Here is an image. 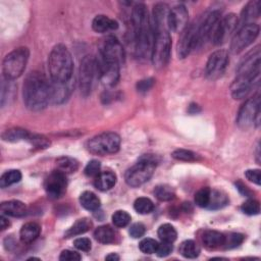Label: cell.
Here are the masks:
<instances>
[{"mask_svg":"<svg viewBox=\"0 0 261 261\" xmlns=\"http://www.w3.org/2000/svg\"><path fill=\"white\" fill-rule=\"evenodd\" d=\"M260 28L257 23L243 24L232 36L229 46V51L232 54H239L250 46L258 37Z\"/></svg>","mask_w":261,"mask_h":261,"instance_id":"10","label":"cell"},{"mask_svg":"<svg viewBox=\"0 0 261 261\" xmlns=\"http://www.w3.org/2000/svg\"><path fill=\"white\" fill-rule=\"evenodd\" d=\"M92 28L97 33H106L109 31L116 30L118 28V22L107 15L99 14L96 15L92 21Z\"/></svg>","mask_w":261,"mask_h":261,"instance_id":"22","label":"cell"},{"mask_svg":"<svg viewBox=\"0 0 261 261\" xmlns=\"http://www.w3.org/2000/svg\"><path fill=\"white\" fill-rule=\"evenodd\" d=\"M157 233L159 239L162 242H167V243H173L177 237V232L175 228L169 223L161 224L157 230Z\"/></svg>","mask_w":261,"mask_h":261,"instance_id":"35","label":"cell"},{"mask_svg":"<svg viewBox=\"0 0 261 261\" xmlns=\"http://www.w3.org/2000/svg\"><path fill=\"white\" fill-rule=\"evenodd\" d=\"M154 195L159 201L167 202L174 198L175 193L171 187L167 185H159L154 189Z\"/></svg>","mask_w":261,"mask_h":261,"instance_id":"37","label":"cell"},{"mask_svg":"<svg viewBox=\"0 0 261 261\" xmlns=\"http://www.w3.org/2000/svg\"><path fill=\"white\" fill-rule=\"evenodd\" d=\"M111 219L116 227H125L130 222V215L124 210H117L112 214Z\"/></svg>","mask_w":261,"mask_h":261,"instance_id":"41","label":"cell"},{"mask_svg":"<svg viewBox=\"0 0 261 261\" xmlns=\"http://www.w3.org/2000/svg\"><path fill=\"white\" fill-rule=\"evenodd\" d=\"M259 83V79L246 75H237L230 85V93L233 99L240 100L246 98L253 90L254 86Z\"/></svg>","mask_w":261,"mask_h":261,"instance_id":"19","label":"cell"},{"mask_svg":"<svg viewBox=\"0 0 261 261\" xmlns=\"http://www.w3.org/2000/svg\"><path fill=\"white\" fill-rule=\"evenodd\" d=\"M199 111H200V108H199L198 105H196V104H191V105H190V107H189V112H190V113L195 114V113H197V112H199Z\"/></svg>","mask_w":261,"mask_h":261,"instance_id":"55","label":"cell"},{"mask_svg":"<svg viewBox=\"0 0 261 261\" xmlns=\"http://www.w3.org/2000/svg\"><path fill=\"white\" fill-rule=\"evenodd\" d=\"M71 81L66 84H51V100L54 103H61L67 99L70 94Z\"/></svg>","mask_w":261,"mask_h":261,"instance_id":"25","label":"cell"},{"mask_svg":"<svg viewBox=\"0 0 261 261\" xmlns=\"http://www.w3.org/2000/svg\"><path fill=\"white\" fill-rule=\"evenodd\" d=\"M94 238L101 244H110L115 240V231L109 225H101L95 229Z\"/></svg>","mask_w":261,"mask_h":261,"instance_id":"30","label":"cell"},{"mask_svg":"<svg viewBox=\"0 0 261 261\" xmlns=\"http://www.w3.org/2000/svg\"><path fill=\"white\" fill-rule=\"evenodd\" d=\"M189 12L185 5L178 4L169 9L167 16L168 31L174 33H181L188 27Z\"/></svg>","mask_w":261,"mask_h":261,"instance_id":"17","label":"cell"},{"mask_svg":"<svg viewBox=\"0 0 261 261\" xmlns=\"http://www.w3.org/2000/svg\"><path fill=\"white\" fill-rule=\"evenodd\" d=\"M227 204H228V198L223 192L218 190H211L210 201L207 207L208 209H212V210L219 209L224 207Z\"/></svg>","mask_w":261,"mask_h":261,"instance_id":"32","label":"cell"},{"mask_svg":"<svg viewBox=\"0 0 261 261\" xmlns=\"http://www.w3.org/2000/svg\"><path fill=\"white\" fill-rule=\"evenodd\" d=\"M202 243L208 250H215L223 246L224 234L217 230H206L202 234Z\"/></svg>","mask_w":261,"mask_h":261,"instance_id":"23","label":"cell"},{"mask_svg":"<svg viewBox=\"0 0 261 261\" xmlns=\"http://www.w3.org/2000/svg\"><path fill=\"white\" fill-rule=\"evenodd\" d=\"M80 203L85 209L89 211H96L99 209L101 205V202L98 196L91 191H85L81 194Z\"/></svg>","mask_w":261,"mask_h":261,"instance_id":"28","label":"cell"},{"mask_svg":"<svg viewBox=\"0 0 261 261\" xmlns=\"http://www.w3.org/2000/svg\"><path fill=\"white\" fill-rule=\"evenodd\" d=\"M128 232H129L132 238L139 239V238H142L145 234L146 227H145V225L143 223L137 222V223H134V224L130 225V227L128 229Z\"/></svg>","mask_w":261,"mask_h":261,"instance_id":"46","label":"cell"},{"mask_svg":"<svg viewBox=\"0 0 261 261\" xmlns=\"http://www.w3.org/2000/svg\"><path fill=\"white\" fill-rule=\"evenodd\" d=\"M97 65H98V76L101 83L106 87H113L117 84L119 80L120 63L112 61L101 56H98Z\"/></svg>","mask_w":261,"mask_h":261,"instance_id":"14","label":"cell"},{"mask_svg":"<svg viewBox=\"0 0 261 261\" xmlns=\"http://www.w3.org/2000/svg\"><path fill=\"white\" fill-rule=\"evenodd\" d=\"M67 187L66 175L63 171L56 169L53 170L45 179L44 188L47 195L52 199H57L61 197Z\"/></svg>","mask_w":261,"mask_h":261,"instance_id":"15","label":"cell"},{"mask_svg":"<svg viewBox=\"0 0 261 261\" xmlns=\"http://www.w3.org/2000/svg\"><path fill=\"white\" fill-rule=\"evenodd\" d=\"M81 259L82 256L80 253L72 250H63L59 256V260L61 261H79Z\"/></svg>","mask_w":261,"mask_h":261,"instance_id":"49","label":"cell"},{"mask_svg":"<svg viewBox=\"0 0 261 261\" xmlns=\"http://www.w3.org/2000/svg\"><path fill=\"white\" fill-rule=\"evenodd\" d=\"M27 142H29L33 147L38 149H46L51 144L50 140L45 136L39 135V134H32V133L30 134V137Z\"/></svg>","mask_w":261,"mask_h":261,"instance_id":"40","label":"cell"},{"mask_svg":"<svg viewBox=\"0 0 261 261\" xmlns=\"http://www.w3.org/2000/svg\"><path fill=\"white\" fill-rule=\"evenodd\" d=\"M30 51L27 47H18L10 51L3 59L2 71L6 80L13 81L19 77L27 66Z\"/></svg>","mask_w":261,"mask_h":261,"instance_id":"5","label":"cell"},{"mask_svg":"<svg viewBox=\"0 0 261 261\" xmlns=\"http://www.w3.org/2000/svg\"><path fill=\"white\" fill-rule=\"evenodd\" d=\"M237 123L241 128L247 129L253 125L259 126L260 124V96L259 94L247 99L241 106Z\"/></svg>","mask_w":261,"mask_h":261,"instance_id":"8","label":"cell"},{"mask_svg":"<svg viewBox=\"0 0 261 261\" xmlns=\"http://www.w3.org/2000/svg\"><path fill=\"white\" fill-rule=\"evenodd\" d=\"M21 179V172L17 169H9L5 171L0 177V187L5 189L18 182Z\"/></svg>","mask_w":261,"mask_h":261,"instance_id":"34","label":"cell"},{"mask_svg":"<svg viewBox=\"0 0 261 261\" xmlns=\"http://www.w3.org/2000/svg\"><path fill=\"white\" fill-rule=\"evenodd\" d=\"M0 210L6 216L21 217L27 213V206L19 200H9L1 203Z\"/></svg>","mask_w":261,"mask_h":261,"instance_id":"20","label":"cell"},{"mask_svg":"<svg viewBox=\"0 0 261 261\" xmlns=\"http://www.w3.org/2000/svg\"><path fill=\"white\" fill-rule=\"evenodd\" d=\"M116 184V175L112 171H100L95 176L94 185L100 191H108Z\"/></svg>","mask_w":261,"mask_h":261,"instance_id":"24","label":"cell"},{"mask_svg":"<svg viewBox=\"0 0 261 261\" xmlns=\"http://www.w3.org/2000/svg\"><path fill=\"white\" fill-rule=\"evenodd\" d=\"M100 168H101V164L98 160H91L85 167L84 172L87 176H96L99 174L100 172Z\"/></svg>","mask_w":261,"mask_h":261,"instance_id":"45","label":"cell"},{"mask_svg":"<svg viewBox=\"0 0 261 261\" xmlns=\"http://www.w3.org/2000/svg\"><path fill=\"white\" fill-rule=\"evenodd\" d=\"M245 176L250 181L256 184L257 186L261 185V172L260 169H248L245 171Z\"/></svg>","mask_w":261,"mask_h":261,"instance_id":"51","label":"cell"},{"mask_svg":"<svg viewBox=\"0 0 261 261\" xmlns=\"http://www.w3.org/2000/svg\"><path fill=\"white\" fill-rule=\"evenodd\" d=\"M228 62H229V57H228L227 51L223 49L214 51L212 54H210L206 62V67H205L206 76L212 81L219 79L225 72Z\"/></svg>","mask_w":261,"mask_h":261,"instance_id":"12","label":"cell"},{"mask_svg":"<svg viewBox=\"0 0 261 261\" xmlns=\"http://www.w3.org/2000/svg\"><path fill=\"white\" fill-rule=\"evenodd\" d=\"M134 208L139 214H149L154 210V203L149 198L140 197L135 200Z\"/></svg>","mask_w":261,"mask_h":261,"instance_id":"36","label":"cell"},{"mask_svg":"<svg viewBox=\"0 0 261 261\" xmlns=\"http://www.w3.org/2000/svg\"><path fill=\"white\" fill-rule=\"evenodd\" d=\"M154 83H155V80L152 77L141 80L137 83V90L140 93H146L154 86Z\"/></svg>","mask_w":261,"mask_h":261,"instance_id":"50","label":"cell"},{"mask_svg":"<svg viewBox=\"0 0 261 261\" xmlns=\"http://www.w3.org/2000/svg\"><path fill=\"white\" fill-rule=\"evenodd\" d=\"M172 243H167V242H162L160 244H158L157 250H156V255L158 257H166L168 256L171 252H172Z\"/></svg>","mask_w":261,"mask_h":261,"instance_id":"48","label":"cell"},{"mask_svg":"<svg viewBox=\"0 0 261 261\" xmlns=\"http://www.w3.org/2000/svg\"><path fill=\"white\" fill-rule=\"evenodd\" d=\"M30 132L21 128V127H11L2 133V139L3 141L15 143L20 141H28L30 137Z\"/></svg>","mask_w":261,"mask_h":261,"instance_id":"27","label":"cell"},{"mask_svg":"<svg viewBox=\"0 0 261 261\" xmlns=\"http://www.w3.org/2000/svg\"><path fill=\"white\" fill-rule=\"evenodd\" d=\"M236 186H237V189L240 191L241 194H243L246 197H250L251 196V191L242 181L236 182Z\"/></svg>","mask_w":261,"mask_h":261,"instance_id":"52","label":"cell"},{"mask_svg":"<svg viewBox=\"0 0 261 261\" xmlns=\"http://www.w3.org/2000/svg\"><path fill=\"white\" fill-rule=\"evenodd\" d=\"M211 190L209 188H202L195 194V203L201 208H207L210 201Z\"/></svg>","mask_w":261,"mask_h":261,"instance_id":"42","label":"cell"},{"mask_svg":"<svg viewBox=\"0 0 261 261\" xmlns=\"http://www.w3.org/2000/svg\"><path fill=\"white\" fill-rule=\"evenodd\" d=\"M99 56L116 61L120 64L124 62V50L120 42L113 36H108L102 42L99 50Z\"/></svg>","mask_w":261,"mask_h":261,"instance_id":"16","label":"cell"},{"mask_svg":"<svg viewBox=\"0 0 261 261\" xmlns=\"http://www.w3.org/2000/svg\"><path fill=\"white\" fill-rule=\"evenodd\" d=\"M48 70L52 83L66 84L71 81L73 60L66 46L55 45L48 57Z\"/></svg>","mask_w":261,"mask_h":261,"instance_id":"3","label":"cell"},{"mask_svg":"<svg viewBox=\"0 0 261 261\" xmlns=\"http://www.w3.org/2000/svg\"><path fill=\"white\" fill-rule=\"evenodd\" d=\"M132 27L137 55L145 57L152 49L154 33L148 15V10L143 3H136L132 9Z\"/></svg>","mask_w":261,"mask_h":261,"instance_id":"2","label":"cell"},{"mask_svg":"<svg viewBox=\"0 0 261 261\" xmlns=\"http://www.w3.org/2000/svg\"><path fill=\"white\" fill-rule=\"evenodd\" d=\"M158 161L154 155H144L129 167L124 174L125 182L132 188H138L147 182L153 175Z\"/></svg>","mask_w":261,"mask_h":261,"instance_id":"4","label":"cell"},{"mask_svg":"<svg viewBox=\"0 0 261 261\" xmlns=\"http://www.w3.org/2000/svg\"><path fill=\"white\" fill-rule=\"evenodd\" d=\"M241 210L247 215H257L260 212V204L257 200L249 199L242 204Z\"/></svg>","mask_w":261,"mask_h":261,"instance_id":"43","label":"cell"},{"mask_svg":"<svg viewBox=\"0 0 261 261\" xmlns=\"http://www.w3.org/2000/svg\"><path fill=\"white\" fill-rule=\"evenodd\" d=\"M244 234L239 232H230L227 236H224V243L222 247L224 249H232L240 246L244 242Z\"/></svg>","mask_w":261,"mask_h":261,"instance_id":"39","label":"cell"},{"mask_svg":"<svg viewBox=\"0 0 261 261\" xmlns=\"http://www.w3.org/2000/svg\"><path fill=\"white\" fill-rule=\"evenodd\" d=\"M260 1L254 0L248 2L241 13V20L244 24L250 23L255 18H258L260 15Z\"/></svg>","mask_w":261,"mask_h":261,"instance_id":"26","label":"cell"},{"mask_svg":"<svg viewBox=\"0 0 261 261\" xmlns=\"http://www.w3.org/2000/svg\"><path fill=\"white\" fill-rule=\"evenodd\" d=\"M96 75H98L97 59L91 55H86L82 59L79 69V88L84 97L91 94Z\"/></svg>","mask_w":261,"mask_h":261,"instance_id":"9","label":"cell"},{"mask_svg":"<svg viewBox=\"0 0 261 261\" xmlns=\"http://www.w3.org/2000/svg\"><path fill=\"white\" fill-rule=\"evenodd\" d=\"M92 221L89 218H81L77 219L66 231H65V238H70L74 236H79L82 233L87 232L92 227Z\"/></svg>","mask_w":261,"mask_h":261,"instance_id":"29","label":"cell"},{"mask_svg":"<svg viewBox=\"0 0 261 261\" xmlns=\"http://www.w3.org/2000/svg\"><path fill=\"white\" fill-rule=\"evenodd\" d=\"M239 24L238 16L234 13H228L218 20L213 33L212 42L214 45H221L234 34Z\"/></svg>","mask_w":261,"mask_h":261,"instance_id":"13","label":"cell"},{"mask_svg":"<svg viewBox=\"0 0 261 261\" xmlns=\"http://www.w3.org/2000/svg\"><path fill=\"white\" fill-rule=\"evenodd\" d=\"M73 246L83 252H89L92 248V244L90 239L88 238H77L73 241Z\"/></svg>","mask_w":261,"mask_h":261,"instance_id":"47","label":"cell"},{"mask_svg":"<svg viewBox=\"0 0 261 261\" xmlns=\"http://www.w3.org/2000/svg\"><path fill=\"white\" fill-rule=\"evenodd\" d=\"M154 38L151 49V60L156 68L164 67L170 58L171 37L166 30L153 31Z\"/></svg>","mask_w":261,"mask_h":261,"instance_id":"6","label":"cell"},{"mask_svg":"<svg viewBox=\"0 0 261 261\" xmlns=\"http://www.w3.org/2000/svg\"><path fill=\"white\" fill-rule=\"evenodd\" d=\"M9 225H10V222H9L8 218L6 217L5 214H2V215L0 216V227H1V229L4 230V229L8 228Z\"/></svg>","mask_w":261,"mask_h":261,"instance_id":"53","label":"cell"},{"mask_svg":"<svg viewBox=\"0 0 261 261\" xmlns=\"http://www.w3.org/2000/svg\"><path fill=\"white\" fill-rule=\"evenodd\" d=\"M105 260H109V261H116V260H119V256L115 253H110L109 255H107L105 257Z\"/></svg>","mask_w":261,"mask_h":261,"instance_id":"54","label":"cell"},{"mask_svg":"<svg viewBox=\"0 0 261 261\" xmlns=\"http://www.w3.org/2000/svg\"><path fill=\"white\" fill-rule=\"evenodd\" d=\"M178 251L182 257L189 258V259H194L199 256L200 247L193 240H187V241H184L179 245Z\"/></svg>","mask_w":261,"mask_h":261,"instance_id":"31","label":"cell"},{"mask_svg":"<svg viewBox=\"0 0 261 261\" xmlns=\"http://www.w3.org/2000/svg\"><path fill=\"white\" fill-rule=\"evenodd\" d=\"M256 161L259 163L260 162V145L258 143V145L256 146Z\"/></svg>","mask_w":261,"mask_h":261,"instance_id":"56","label":"cell"},{"mask_svg":"<svg viewBox=\"0 0 261 261\" xmlns=\"http://www.w3.org/2000/svg\"><path fill=\"white\" fill-rule=\"evenodd\" d=\"M171 156L175 160L185 162H194L199 159V156L195 152L187 149H176L171 153Z\"/></svg>","mask_w":261,"mask_h":261,"instance_id":"38","label":"cell"},{"mask_svg":"<svg viewBox=\"0 0 261 261\" xmlns=\"http://www.w3.org/2000/svg\"><path fill=\"white\" fill-rule=\"evenodd\" d=\"M221 11L218 9H213L204 14L200 21H197V32H196V48L202 46L211 36L212 33L220 19Z\"/></svg>","mask_w":261,"mask_h":261,"instance_id":"11","label":"cell"},{"mask_svg":"<svg viewBox=\"0 0 261 261\" xmlns=\"http://www.w3.org/2000/svg\"><path fill=\"white\" fill-rule=\"evenodd\" d=\"M51 83L38 70L28 73L22 85L23 102L32 111H40L51 101Z\"/></svg>","mask_w":261,"mask_h":261,"instance_id":"1","label":"cell"},{"mask_svg":"<svg viewBox=\"0 0 261 261\" xmlns=\"http://www.w3.org/2000/svg\"><path fill=\"white\" fill-rule=\"evenodd\" d=\"M196 32L197 22L188 24L180 33V38L177 43V55L179 58H186L190 52L196 48Z\"/></svg>","mask_w":261,"mask_h":261,"instance_id":"18","label":"cell"},{"mask_svg":"<svg viewBox=\"0 0 261 261\" xmlns=\"http://www.w3.org/2000/svg\"><path fill=\"white\" fill-rule=\"evenodd\" d=\"M158 247L157 241L151 238H145L139 243V249L145 254H154L156 253Z\"/></svg>","mask_w":261,"mask_h":261,"instance_id":"44","label":"cell"},{"mask_svg":"<svg viewBox=\"0 0 261 261\" xmlns=\"http://www.w3.org/2000/svg\"><path fill=\"white\" fill-rule=\"evenodd\" d=\"M120 148V137L113 132L99 134L87 142V149L92 154L110 155L116 153Z\"/></svg>","mask_w":261,"mask_h":261,"instance_id":"7","label":"cell"},{"mask_svg":"<svg viewBox=\"0 0 261 261\" xmlns=\"http://www.w3.org/2000/svg\"><path fill=\"white\" fill-rule=\"evenodd\" d=\"M41 232V226L39 223L30 221L24 223L19 230V239L23 244H31L38 239Z\"/></svg>","mask_w":261,"mask_h":261,"instance_id":"21","label":"cell"},{"mask_svg":"<svg viewBox=\"0 0 261 261\" xmlns=\"http://www.w3.org/2000/svg\"><path fill=\"white\" fill-rule=\"evenodd\" d=\"M56 164L59 170L66 173H72L77 170L79 162L71 157L68 156H61L56 159Z\"/></svg>","mask_w":261,"mask_h":261,"instance_id":"33","label":"cell"}]
</instances>
